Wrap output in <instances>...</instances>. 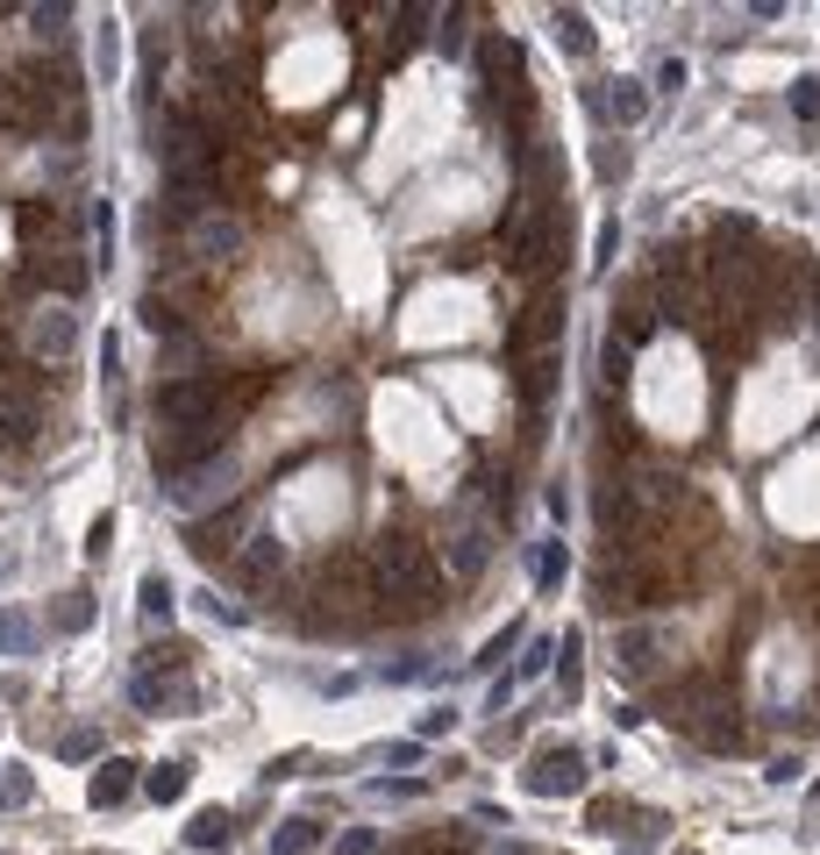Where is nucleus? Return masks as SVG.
<instances>
[{
  "instance_id": "f257e3e1",
  "label": "nucleus",
  "mask_w": 820,
  "mask_h": 855,
  "mask_svg": "<svg viewBox=\"0 0 820 855\" xmlns=\"http://www.w3.org/2000/svg\"><path fill=\"white\" fill-rule=\"evenodd\" d=\"M379 592L400 598V613H429L436 592H442V563L429 556V542L386 535V542H379Z\"/></svg>"
},
{
  "instance_id": "f03ea898",
  "label": "nucleus",
  "mask_w": 820,
  "mask_h": 855,
  "mask_svg": "<svg viewBox=\"0 0 820 855\" xmlns=\"http://www.w3.org/2000/svg\"><path fill=\"white\" fill-rule=\"evenodd\" d=\"M214 406H221V385H214V371H193V379H172V385H158L150 414H158L164 428H200V421H214Z\"/></svg>"
},
{
  "instance_id": "7ed1b4c3",
  "label": "nucleus",
  "mask_w": 820,
  "mask_h": 855,
  "mask_svg": "<svg viewBox=\"0 0 820 855\" xmlns=\"http://www.w3.org/2000/svg\"><path fill=\"white\" fill-rule=\"evenodd\" d=\"M578 784H586V748H571V742L542 748V756L528 763V792L536 798H571Z\"/></svg>"
},
{
  "instance_id": "20e7f679",
  "label": "nucleus",
  "mask_w": 820,
  "mask_h": 855,
  "mask_svg": "<svg viewBox=\"0 0 820 855\" xmlns=\"http://www.w3.org/2000/svg\"><path fill=\"white\" fill-rule=\"evenodd\" d=\"M478 72L492 79V93L514 108V100H528V79H521V43L514 37H486L478 43Z\"/></svg>"
},
{
  "instance_id": "39448f33",
  "label": "nucleus",
  "mask_w": 820,
  "mask_h": 855,
  "mask_svg": "<svg viewBox=\"0 0 820 855\" xmlns=\"http://www.w3.org/2000/svg\"><path fill=\"white\" fill-rule=\"evenodd\" d=\"M29 350L50 356V364H64V356L79 350V321L64 314V306H37V314H29Z\"/></svg>"
},
{
  "instance_id": "423d86ee",
  "label": "nucleus",
  "mask_w": 820,
  "mask_h": 855,
  "mask_svg": "<svg viewBox=\"0 0 820 855\" xmlns=\"http://www.w3.org/2000/svg\"><path fill=\"white\" fill-rule=\"evenodd\" d=\"M129 698H136V706H143V713H186V706H193V684H186L179 671H136L129 677Z\"/></svg>"
},
{
  "instance_id": "0eeeda50",
  "label": "nucleus",
  "mask_w": 820,
  "mask_h": 855,
  "mask_svg": "<svg viewBox=\"0 0 820 855\" xmlns=\"http://www.w3.org/2000/svg\"><path fill=\"white\" fill-rule=\"evenodd\" d=\"M136 784H143V763H129V756H108V763L93 770L87 798H93V806H122V798L136 792Z\"/></svg>"
},
{
  "instance_id": "6e6552de",
  "label": "nucleus",
  "mask_w": 820,
  "mask_h": 855,
  "mask_svg": "<svg viewBox=\"0 0 820 855\" xmlns=\"http://www.w3.org/2000/svg\"><path fill=\"white\" fill-rule=\"evenodd\" d=\"M657 656H663V627H628V635H621V671L628 677H649Z\"/></svg>"
},
{
  "instance_id": "1a4fd4ad",
  "label": "nucleus",
  "mask_w": 820,
  "mask_h": 855,
  "mask_svg": "<svg viewBox=\"0 0 820 855\" xmlns=\"http://www.w3.org/2000/svg\"><path fill=\"white\" fill-rule=\"evenodd\" d=\"M186 784H193V763H158V770H143L136 792L158 798V806H172V798H186Z\"/></svg>"
},
{
  "instance_id": "9d476101",
  "label": "nucleus",
  "mask_w": 820,
  "mask_h": 855,
  "mask_svg": "<svg viewBox=\"0 0 820 855\" xmlns=\"http://www.w3.org/2000/svg\"><path fill=\"white\" fill-rule=\"evenodd\" d=\"M29 648H37V613L0 606V656H29Z\"/></svg>"
},
{
  "instance_id": "9b49d317",
  "label": "nucleus",
  "mask_w": 820,
  "mask_h": 855,
  "mask_svg": "<svg viewBox=\"0 0 820 855\" xmlns=\"http://www.w3.org/2000/svg\"><path fill=\"white\" fill-rule=\"evenodd\" d=\"M136 606H143V621H172V613H179V592H172V577H164V571H150L143 577V585H136Z\"/></svg>"
},
{
  "instance_id": "f8f14e48",
  "label": "nucleus",
  "mask_w": 820,
  "mask_h": 855,
  "mask_svg": "<svg viewBox=\"0 0 820 855\" xmlns=\"http://www.w3.org/2000/svg\"><path fill=\"white\" fill-rule=\"evenodd\" d=\"M600 114H613V122H621V129H636L642 114H649L642 86H636V79H613V93H600Z\"/></svg>"
},
{
  "instance_id": "ddd939ff",
  "label": "nucleus",
  "mask_w": 820,
  "mask_h": 855,
  "mask_svg": "<svg viewBox=\"0 0 820 855\" xmlns=\"http://www.w3.org/2000/svg\"><path fill=\"white\" fill-rule=\"evenodd\" d=\"M193 250L208 256V264H214V256H236V250H243V221H200Z\"/></svg>"
},
{
  "instance_id": "4468645a",
  "label": "nucleus",
  "mask_w": 820,
  "mask_h": 855,
  "mask_svg": "<svg viewBox=\"0 0 820 855\" xmlns=\"http://www.w3.org/2000/svg\"><path fill=\"white\" fill-rule=\"evenodd\" d=\"M486 542H492L486 527H464V535L450 542V571H457V577H478V571H486V556H492Z\"/></svg>"
},
{
  "instance_id": "2eb2a0df",
  "label": "nucleus",
  "mask_w": 820,
  "mask_h": 855,
  "mask_svg": "<svg viewBox=\"0 0 820 855\" xmlns=\"http://www.w3.org/2000/svg\"><path fill=\"white\" fill-rule=\"evenodd\" d=\"M563 329V300H536L528 306V321L514 329V350H528V342H542V335H557Z\"/></svg>"
},
{
  "instance_id": "dca6fc26",
  "label": "nucleus",
  "mask_w": 820,
  "mask_h": 855,
  "mask_svg": "<svg viewBox=\"0 0 820 855\" xmlns=\"http://www.w3.org/2000/svg\"><path fill=\"white\" fill-rule=\"evenodd\" d=\"M93 79L100 86L122 79V29H114V22H100V37H93Z\"/></svg>"
},
{
  "instance_id": "f3484780",
  "label": "nucleus",
  "mask_w": 820,
  "mask_h": 855,
  "mask_svg": "<svg viewBox=\"0 0 820 855\" xmlns=\"http://www.w3.org/2000/svg\"><path fill=\"white\" fill-rule=\"evenodd\" d=\"M186 848H229V813L221 806H208V813H193V827H186Z\"/></svg>"
},
{
  "instance_id": "a211bd4d",
  "label": "nucleus",
  "mask_w": 820,
  "mask_h": 855,
  "mask_svg": "<svg viewBox=\"0 0 820 855\" xmlns=\"http://www.w3.org/2000/svg\"><path fill=\"white\" fill-rule=\"evenodd\" d=\"M314 848H321V827H314L307 813H300V819H286V827L271 834V855H314Z\"/></svg>"
},
{
  "instance_id": "6ab92c4d",
  "label": "nucleus",
  "mask_w": 820,
  "mask_h": 855,
  "mask_svg": "<svg viewBox=\"0 0 820 855\" xmlns=\"http://www.w3.org/2000/svg\"><path fill=\"white\" fill-rule=\"evenodd\" d=\"M649 321H657V314H649V293H628V300H621V335H613V342H628V350H636V342L649 335Z\"/></svg>"
},
{
  "instance_id": "aec40b11",
  "label": "nucleus",
  "mask_w": 820,
  "mask_h": 855,
  "mask_svg": "<svg viewBox=\"0 0 820 855\" xmlns=\"http://www.w3.org/2000/svg\"><path fill=\"white\" fill-rule=\"evenodd\" d=\"M557 37H563V50L571 58H592V22L578 8H557Z\"/></svg>"
},
{
  "instance_id": "412c9836",
  "label": "nucleus",
  "mask_w": 820,
  "mask_h": 855,
  "mask_svg": "<svg viewBox=\"0 0 820 855\" xmlns=\"http://www.w3.org/2000/svg\"><path fill=\"white\" fill-rule=\"evenodd\" d=\"M563 571H571L563 542H542V550H536V585H542V592H557V585H563Z\"/></svg>"
},
{
  "instance_id": "4be33fe9",
  "label": "nucleus",
  "mask_w": 820,
  "mask_h": 855,
  "mask_svg": "<svg viewBox=\"0 0 820 855\" xmlns=\"http://www.w3.org/2000/svg\"><path fill=\"white\" fill-rule=\"evenodd\" d=\"M29 798H37V777H29V770H0V813L29 806Z\"/></svg>"
},
{
  "instance_id": "5701e85b",
  "label": "nucleus",
  "mask_w": 820,
  "mask_h": 855,
  "mask_svg": "<svg viewBox=\"0 0 820 855\" xmlns=\"http://www.w3.org/2000/svg\"><path fill=\"white\" fill-rule=\"evenodd\" d=\"M279 563H286V550H279V542H271V535H250V550H243V571H250V577L279 571Z\"/></svg>"
},
{
  "instance_id": "b1692460",
  "label": "nucleus",
  "mask_w": 820,
  "mask_h": 855,
  "mask_svg": "<svg viewBox=\"0 0 820 855\" xmlns=\"http://www.w3.org/2000/svg\"><path fill=\"white\" fill-rule=\"evenodd\" d=\"M50 621H58V627H64V635H79V627H87V621H93V606H87V592H64V598H58V613H50Z\"/></svg>"
},
{
  "instance_id": "393cba45",
  "label": "nucleus",
  "mask_w": 820,
  "mask_h": 855,
  "mask_svg": "<svg viewBox=\"0 0 820 855\" xmlns=\"http://www.w3.org/2000/svg\"><path fill=\"white\" fill-rule=\"evenodd\" d=\"M550 385H557V364H550V356H536V364H528V379H521L528 406H542V400H550Z\"/></svg>"
},
{
  "instance_id": "a878e982",
  "label": "nucleus",
  "mask_w": 820,
  "mask_h": 855,
  "mask_svg": "<svg viewBox=\"0 0 820 855\" xmlns=\"http://www.w3.org/2000/svg\"><path fill=\"white\" fill-rule=\"evenodd\" d=\"M64 22H72V8H29V29L43 43H64Z\"/></svg>"
},
{
  "instance_id": "bb28decb",
  "label": "nucleus",
  "mask_w": 820,
  "mask_h": 855,
  "mask_svg": "<svg viewBox=\"0 0 820 855\" xmlns=\"http://www.w3.org/2000/svg\"><path fill=\"white\" fill-rule=\"evenodd\" d=\"M143 329L150 335H172L179 329V314H172V300H164V293H143Z\"/></svg>"
},
{
  "instance_id": "cd10ccee",
  "label": "nucleus",
  "mask_w": 820,
  "mask_h": 855,
  "mask_svg": "<svg viewBox=\"0 0 820 855\" xmlns=\"http://www.w3.org/2000/svg\"><path fill=\"white\" fill-rule=\"evenodd\" d=\"M87 221H93V235H100V264H108V256H114V200H93Z\"/></svg>"
},
{
  "instance_id": "c85d7f7f",
  "label": "nucleus",
  "mask_w": 820,
  "mask_h": 855,
  "mask_svg": "<svg viewBox=\"0 0 820 855\" xmlns=\"http://www.w3.org/2000/svg\"><path fill=\"white\" fill-rule=\"evenodd\" d=\"M792 114H799V122H820V79L813 72L792 79Z\"/></svg>"
},
{
  "instance_id": "c756f323",
  "label": "nucleus",
  "mask_w": 820,
  "mask_h": 855,
  "mask_svg": "<svg viewBox=\"0 0 820 855\" xmlns=\"http://www.w3.org/2000/svg\"><path fill=\"white\" fill-rule=\"evenodd\" d=\"M158 356H164V364H193V356H200V335H186V329H172V335L158 342Z\"/></svg>"
},
{
  "instance_id": "7c9ffc66",
  "label": "nucleus",
  "mask_w": 820,
  "mask_h": 855,
  "mask_svg": "<svg viewBox=\"0 0 820 855\" xmlns=\"http://www.w3.org/2000/svg\"><path fill=\"white\" fill-rule=\"evenodd\" d=\"M600 371H607V385H628V342H613V335H607V350H600Z\"/></svg>"
},
{
  "instance_id": "2f4dec72",
  "label": "nucleus",
  "mask_w": 820,
  "mask_h": 855,
  "mask_svg": "<svg viewBox=\"0 0 820 855\" xmlns=\"http://www.w3.org/2000/svg\"><path fill=\"white\" fill-rule=\"evenodd\" d=\"M186 663V642H158V648H143V671H179Z\"/></svg>"
},
{
  "instance_id": "473e14b6",
  "label": "nucleus",
  "mask_w": 820,
  "mask_h": 855,
  "mask_svg": "<svg viewBox=\"0 0 820 855\" xmlns=\"http://www.w3.org/2000/svg\"><path fill=\"white\" fill-rule=\"evenodd\" d=\"M58 748H64L72 763H87V756H100V734H93V727H72V734H64Z\"/></svg>"
},
{
  "instance_id": "72a5a7b5",
  "label": "nucleus",
  "mask_w": 820,
  "mask_h": 855,
  "mask_svg": "<svg viewBox=\"0 0 820 855\" xmlns=\"http://www.w3.org/2000/svg\"><path fill=\"white\" fill-rule=\"evenodd\" d=\"M514 642H521V627H514V621H507V627H500V635H492L486 648H478V663H500V656H507V648H514Z\"/></svg>"
},
{
  "instance_id": "f704fd0d",
  "label": "nucleus",
  "mask_w": 820,
  "mask_h": 855,
  "mask_svg": "<svg viewBox=\"0 0 820 855\" xmlns=\"http://www.w3.org/2000/svg\"><path fill=\"white\" fill-rule=\"evenodd\" d=\"M108 542H114V513H100V521L87 527V556H108Z\"/></svg>"
},
{
  "instance_id": "c9c22d12",
  "label": "nucleus",
  "mask_w": 820,
  "mask_h": 855,
  "mask_svg": "<svg viewBox=\"0 0 820 855\" xmlns=\"http://www.w3.org/2000/svg\"><path fill=\"white\" fill-rule=\"evenodd\" d=\"M442 50H464V8H450L442 14V37H436Z\"/></svg>"
},
{
  "instance_id": "e433bc0d",
  "label": "nucleus",
  "mask_w": 820,
  "mask_h": 855,
  "mask_svg": "<svg viewBox=\"0 0 820 855\" xmlns=\"http://www.w3.org/2000/svg\"><path fill=\"white\" fill-rule=\"evenodd\" d=\"M678 86H686V58H663L657 64V93H678Z\"/></svg>"
},
{
  "instance_id": "4c0bfd02",
  "label": "nucleus",
  "mask_w": 820,
  "mask_h": 855,
  "mask_svg": "<svg viewBox=\"0 0 820 855\" xmlns=\"http://www.w3.org/2000/svg\"><path fill=\"white\" fill-rule=\"evenodd\" d=\"M799 770H807V763H799V756H792V748H784V756H771V770H763V777H771V784H792V777H799Z\"/></svg>"
},
{
  "instance_id": "58836bf2",
  "label": "nucleus",
  "mask_w": 820,
  "mask_h": 855,
  "mask_svg": "<svg viewBox=\"0 0 820 855\" xmlns=\"http://www.w3.org/2000/svg\"><path fill=\"white\" fill-rule=\"evenodd\" d=\"M550 656H557V648H550V642H536V648L521 656V677H542V671H550Z\"/></svg>"
},
{
  "instance_id": "ea45409f",
  "label": "nucleus",
  "mask_w": 820,
  "mask_h": 855,
  "mask_svg": "<svg viewBox=\"0 0 820 855\" xmlns=\"http://www.w3.org/2000/svg\"><path fill=\"white\" fill-rule=\"evenodd\" d=\"M450 727H457L450 706H429V713H421V734H450Z\"/></svg>"
},
{
  "instance_id": "a19ab883",
  "label": "nucleus",
  "mask_w": 820,
  "mask_h": 855,
  "mask_svg": "<svg viewBox=\"0 0 820 855\" xmlns=\"http://www.w3.org/2000/svg\"><path fill=\"white\" fill-rule=\"evenodd\" d=\"M371 848H379V842H371V827H350V834H343V848H336V855H371Z\"/></svg>"
},
{
  "instance_id": "79ce46f5",
  "label": "nucleus",
  "mask_w": 820,
  "mask_h": 855,
  "mask_svg": "<svg viewBox=\"0 0 820 855\" xmlns=\"http://www.w3.org/2000/svg\"><path fill=\"white\" fill-rule=\"evenodd\" d=\"M414 756H421V742H392V748H386V763H392V770H407Z\"/></svg>"
},
{
  "instance_id": "37998d69",
  "label": "nucleus",
  "mask_w": 820,
  "mask_h": 855,
  "mask_svg": "<svg viewBox=\"0 0 820 855\" xmlns=\"http://www.w3.org/2000/svg\"><path fill=\"white\" fill-rule=\"evenodd\" d=\"M613 250H621V229L607 221V229H600V256H592V264H613Z\"/></svg>"
},
{
  "instance_id": "c03bdc74",
  "label": "nucleus",
  "mask_w": 820,
  "mask_h": 855,
  "mask_svg": "<svg viewBox=\"0 0 820 855\" xmlns=\"http://www.w3.org/2000/svg\"><path fill=\"white\" fill-rule=\"evenodd\" d=\"M14 563H22V556H14V550H0V585H8V577H14Z\"/></svg>"
},
{
  "instance_id": "a18cd8bd",
  "label": "nucleus",
  "mask_w": 820,
  "mask_h": 855,
  "mask_svg": "<svg viewBox=\"0 0 820 855\" xmlns=\"http://www.w3.org/2000/svg\"><path fill=\"white\" fill-rule=\"evenodd\" d=\"M500 855H536V848H500Z\"/></svg>"
}]
</instances>
